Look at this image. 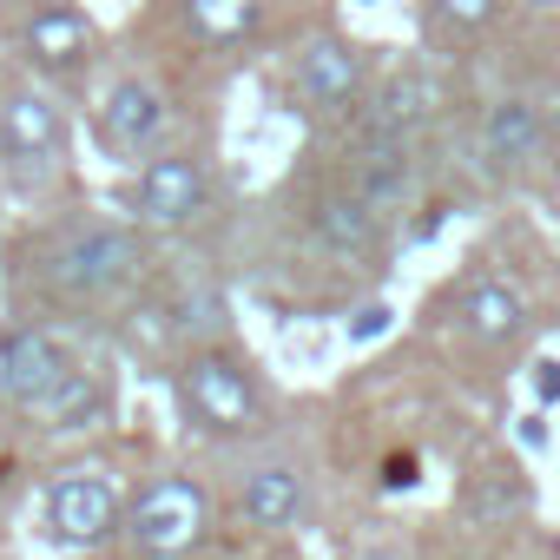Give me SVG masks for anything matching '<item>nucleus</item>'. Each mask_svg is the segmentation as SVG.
<instances>
[{
	"mask_svg": "<svg viewBox=\"0 0 560 560\" xmlns=\"http://www.w3.org/2000/svg\"><path fill=\"white\" fill-rule=\"evenodd\" d=\"M159 277V237L126 218H67L14 244V284L60 317H113Z\"/></svg>",
	"mask_w": 560,
	"mask_h": 560,
	"instance_id": "1",
	"label": "nucleus"
},
{
	"mask_svg": "<svg viewBox=\"0 0 560 560\" xmlns=\"http://www.w3.org/2000/svg\"><path fill=\"white\" fill-rule=\"evenodd\" d=\"M172 402L185 416L191 435L205 442H250L270 429V389L257 376V363L231 343H205V350H185L172 370Z\"/></svg>",
	"mask_w": 560,
	"mask_h": 560,
	"instance_id": "2",
	"label": "nucleus"
},
{
	"mask_svg": "<svg viewBox=\"0 0 560 560\" xmlns=\"http://www.w3.org/2000/svg\"><path fill=\"white\" fill-rule=\"evenodd\" d=\"M126 224H139L145 237H185L218 211V165L198 145H165L159 159H145L126 191H119Z\"/></svg>",
	"mask_w": 560,
	"mask_h": 560,
	"instance_id": "3",
	"label": "nucleus"
},
{
	"mask_svg": "<svg viewBox=\"0 0 560 560\" xmlns=\"http://www.w3.org/2000/svg\"><path fill=\"white\" fill-rule=\"evenodd\" d=\"M0 165H8L14 191H27V198L54 191L67 178V165H73V119L34 80L0 93Z\"/></svg>",
	"mask_w": 560,
	"mask_h": 560,
	"instance_id": "4",
	"label": "nucleus"
},
{
	"mask_svg": "<svg viewBox=\"0 0 560 560\" xmlns=\"http://www.w3.org/2000/svg\"><path fill=\"white\" fill-rule=\"evenodd\" d=\"M211 527H218V508L198 475H152L139 481V494H126L119 540L139 560H185L211 540Z\"/></svg>",
	"mask_w": 560,
	"mask_h": 560,
	"instance_id": "5",
	"label": "nucleus"
},
{
	"mask_svg": "<svg viewBox=\"0 0 560 560\" xmlns=\"http://www.w3.org/2000/svg\"><path fill=\"white\" fill-rule=\"evenodd\" d=\"M560 145V113L540 93H501L475 119V165L488 185H534L553 165Z\"/></svg>",
	"mask_w": 560,
	"mask_h": 560,
	"instance_id": "6",
	"label": "nucleus"
},
{
	"mask_svg": "<svg viewBox=\"0 0 560 560\" xmlns=\"http://www.w3.org/2000/svg\"><path fill=\"white\" fill-rule=\"evenodd\" d=\"M119 521H126V494L106 462H67L40 488V527L67 553H93V547L119 540Z\"/></svg>",
	"mask_w": 560,
	"mask_h": 560,
	"instance_id": "7",
	"label": "nucleus"
},
{
	"mask_svg": "<svg viewBox=\"0 0 560 560\" xmlns=\"http://www.w3.org/2000/svg\"><path fill=\"white\" fill-rule=\"evenodd\" d=\"M376 86L370 47L350 34H311L291 60V106L304 119H357Z\"/></svg>",
	"mask_w": 560,
	"mask_h": 560,
	"instance_id": "8",
	"label": "nucleus"
},
{
	"mask_svg": "<svg viewBox=\"0 0 560 560\" xmlns=\"http://www.w3.org/2000/svg\"><path fill=\"white\" fill-rule=\"evenodd\" d=\"M86 357H93L86 337H73L60 324H40V317L8 324V330H0V402L21 409V416H34Z\"/></svg>",
	"mask_w": 560,
	"mask_h": 560,
	"instance_id": "9",
	"label": "nucleus"
},
{
	"mask_svg": "<svg viewBox=\"0 0 560 560\" xmlns=\"http://www.w3.org/2000/svg\"><path fill=\"white\" fill-rule=\"evenodd\" d=\"M93 139L126 172H139L145 159H159L172 145V100H165V86L145 80V73H119L100 93V106H93Z\"/></svg>",
	"mask_w": 560,
	"mask_h": 560,
	"instance_id": "10",
	"label": "nucleus"
},
{
	"mask_svg": "<svg viewBox=\"0 0 560 560\" xmlns=\"http://www.w3.org/2000/svg\"><path fill=\"white\" fill-rule=\"evenodd\" d=\"M304 237L330 257V264H376L389 250V218L343 178H324L304 198Z\"/></svg>",
	"mask_w": 560,
	"mask_h": 560,
	"instance_id": "11",
	"label": "nucleus"
},
{
	"mask_svg": "<svg viewBox=\"0 0 560 560\" xmlns=\"http://www.w3.org/2000/svg\"><path fill=\"white\" fill-rule=\"evenodd\" d=\"M14 47L27 54L34 73L47 80H73L100 60V27L86 8H73V0H27L21 21H14Z\"/></svg>",
	"mask_w": 560,
	"mask_h": 560,
	"instance_id": "12",
	"label": "nucleus"
},
{
	"mask_svg": "<svg viewBox=\"0 0 560 560\" xmlns=\"http://www.w3.org/2000/svg\"><path fill=\"white\" fill-rule=\"evenodd\" d=\"M416 139H396V132H383V126H370L363 113H357V126H350V145H343V185H357L383 218H396L409 198H416Z\"/></svg>",
	"mask_w": 560,
	"mask_h": 560,
	"instance_id": "13",
	"label": "nucleus"
},
{
	"mask_svg": "<svg viewBox=\"0 0 560 560\" xmlns=\"http://www.w3.org/2000/svg\"><path fill=\"white\" fill-rule=\"evenodd\" d=\"M237 514L257 534H298L317 514V481L298 455H264L237 475Z\"/></svg>",
	"mask_w": 560,
	"mask_h": 560,
	"instance_id": "14",
	"label": "nucleus"
},
{
	"mask_svg": "<svg viewBox=\"0 0 560 560\" xmlns=\"http://www.w3.org/2000/svg\"><path fill=\"white\" fill-rule=\"evenodd\" d=\"M363 119L383 126V132H396V139H416V145H422L429 126L442 119V80H435L422 60H409V67H396V73H383V80L370 86Z\"/></svg>",
	"mask_w": 560,
	"mask_h": 560,
	"instance_id": "15",
	"label": "nucleus"
},
{
	"mask_svg": "<svg viewBox=\"0 0 560 560\" xmlns=\"http://www.w3.org/2000/svg\"><path fill=\"white\" fill-rule=\"evenodd\" d=\"M455 324H462L468 343H488V350L514 343L527 330V298H521L514 277H501V270H468L462 291H455Z\"/></svg>",
	"mask_w": 560,
	"mask_h": 560,
	"instance_id": "16",
	"label": "nucleus"
},
{
	"mask_svg": "<svg viewBox=\"0 0 560 560\" xmlns=\"http://www.w3.org/2000/svg\"><path fill=\"white\" fill-rule=\"evenodd\" d=\"M113 409H119V383H113L106 357H86V363L34 409V422H40L47 435H86V429H106Z\"/></svg>",
	"mask_w": 560,
	"mask_h": 560,
	"instance_id": "17",
	"label": "nucleus"
},
{
	"mask_svg": "<svg viewBox=\"0 0 560 560\" xmlns=\"http://www.w3.org/2000/svg\"><path fill=\"white\" fill-rule=\"evenodd\" d=\"M113 343H119L132 363H165V370L185 357V337H178V317H172V298H165L159 277H152L132 304L113 311Z\"/></svg>",
	"mask_w": 560,
	"mask_h": 560,
	"instance_id": "18",
	"label": "nucleus"
},
{
	"mask_svg": "<svg viewBox=\"0 0 560 560\" xmlns=\"http://www.w3.org/2000/svg\"><path fill=\"white\" fill-rule=\"evenodd\" d=\"M165 298H172V317H178V337L185 350H205V343H224L231 337V298L211 270H172L159 277Z\"/></svg>",
	"mask_w": 560,
	"mask_h": 560,
	"instance_id": "19",
	"label": "nucleus"
},
{
	"mask_svg": "<svg viewBox=\"0 0 560 560\" xmlns=\"http://www.w3.org/2000/svg\"><path fill=\"white\" fill-rule=\"evenodd\" d=\"M527 501H534V488H527L521 462H481L455 494L462 521H475V527H501L508 514H527Z\"/></svg>",
	"mask_w": 560,
	"mask_h": 560,
	"instance_id": "20",
	"label": "nucleus"
},
{
	"mask_svg": "<svg viewBox=\"0 0 560 560\" xmlns=\"http://www.w3.org/2000/svg\"><path fill=\"white\" fill-rule=\"evenodd\" d=\"M178 27H185L205 54H231V47L257 40L264 0H178Z\"/></svg>",
	"mask_w": 560,
	"mask_h": 560,
	"instance_id": "21",
	"label": "nucleus"
},
{
	"mask_svg": "<svg viewBox=\"0 0 560 560\" xmlns=\"http://www.w3.org/2000/svg\"><path fill=\"white\" fill-rule=\"evenodd\" d=\"M508 0H422V40L455 54V47H475L494 21H501Z\"/></svg>",
	"mask_w": 560,
	"mask_h": 560,
	"instance_id": "22",
	"label": "nucleus"
},
{
	"mask_svg": "<svg viewBox=\"0 0 560 560\" xmlns=\"http://www.w3.org/2000/svg\"><path fill=\"white\" fill-rule=\"evenodd\" d=\"M376 481H383L389 494H409V488H422V455H416V448H389Z\"/></svg>",
	"mask_w": 560,
	"mask_h": 560,
	"instance_id": "23",
	"label": "nucleus"
},
{
	"mask_svg": "<svg viewBox=\"0 0 560 560\" xmlns=\"http://www.w3.org/2000/svg\"><path fill=\"white\" fill-rule=\"evenodd\" d=\"M389 324H396V311H389V304H363V311H350L343 337H350V343H376V337H389Z\"/></svg>",
	"mask_w": 560,
	"mask_h": 560,
	"instance_id": "24",
	"label": "nucleus"
},
{
	"mask_svg": "<svg viewBox=\"0 0 560 560\" xmlns=\"http://www.w3.org/2000/svg\"><path fill=\"white\" fill-rule=\"evenodd\" d=\"M527 389H534L540 409H560V357H540L534 376H527Z\"/></svg>",
	"mask_w": 560,
	"mask_h": 560,
	"instance_id": "25",
	"label": "nucleus"
},
{
	"mask_svg": "<svg viewBox=\"0 0 560 560\" xmlns=\"http://www.w3.org/2000/svg\"><path fill=\"white\" fill-rule=\"evenodd\" d=\"M350 560H402V547H389V540H376V547H357Z\"/></svg>",
	"mask_w": 560,
	"mask_h": 560,
	"instance_id": "26",
	"label": "nucleus"
},
{
	"mask_svg": "<svg viewBox=\"0 0 560 560\" xmlns=\"http://www.w3.org/2000/svg\"><path fill=\"white\" fill-rule=\"evenodd\" d=\"M363 8H383V0H363Z\"/></svg>",
	"mask_w": 560,
	"mask_h": 560,
	"instance_id": "27",
	"label": "nucleus"
}]
</instances>
